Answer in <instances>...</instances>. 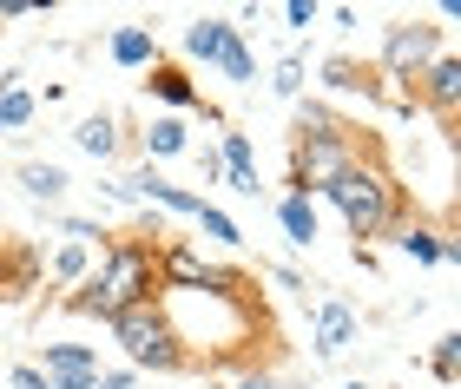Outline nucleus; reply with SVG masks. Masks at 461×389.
I'll return each mask as SVG.
<instances>
[{
  "mask_svg": "<svg viewBox=\"0 0 461 389\" xmlns=\"http://www.w3.org/2000/svg\"><path fill=\"white\" fill-rule=\"evenodd\" d=\"M310 343H317L323 363L343 357L349 343H356V311H349V303H337V297H323V303H317V330H310Z\"/></svg>",
  "mask_w": 461,
  "mask_h": 389,
  "instance_id": "obj_10",
  "label": "nucleus"
},
{
  "mask_svg": "<svg viewBox=\"0 0 461 389\" xmlns=\"http://www.w3.org/2000/svg\"><path fill=\"white\" fill-rule=\"evenodd\" d=\"M73 146L86 152V158H113V152H119V126H113V113L79 119V126H73Z\"/></svg>",
  "mask_w": 461,
  "mask_h": 389,
  "instance_id": "obj_14",
  "label": "nucleus"
},
{
  "mask_svg": "<svg viewBox=\"0 0 461 389\" xmlns=\"http://www.w3.org/2000/svg\"><path fill=\"white\" fill-rule=\"evenodd\" d=\"M395 251L415 258V264H448V258H455V244H448L442 231H422V224H409V231L395 238Z\"/></svg>",
  "mask_w": 461,
  "mask_h": 389,
  "instance_id": "obj_15",
  "label": "nucleus"
},
{
  "mask_svg": "<svg viewBox=\"0 0 461 389\" xmlns=\"http://www.w3.org/2000/svg\"><path fill=\"white\" fill-rule=\"evenodd\" d=\"M145 86H152L165 106H198V86H192L178 67H152V79H145Z\"/></svg>",
  "mask_w": 461,
  "mask_h": 389,
  "instance_id": "obj_18",
  "label": "nucleus"
},
{
  "mask_svg": "<svg viewBox=\"0 0 461 389\" xmlns=\"http://www.w3.org/2000/svg\"><path fill=\"white\" fill-rule=\"evenodd\" d=\"M277 218H284V238L297 244V251H310V244H317V198H303V192H284L277 198Z\"/></svg>",
  "mask_w": 461,
  "mask_h": 389,
  "instance_id": "obj_11",
  "label": "nucleus"
},
{
  "mask_svg": "<svg viewBox=\"0 0 461 389\" xmlns=\"http://www.w3.org/2000/svg\"><path fill=\"white\" fill-rule=\"evenodd\" d=\"M86 271H93V251H86V244H67V251L53 258V284H79Z\"/></svg>",
  "mask_w": 461,
  "mask_h": 389,
  "instance_id": "obj_20",
  "label": "nucleus"
},
{
  "mask_svg": "<svg viewBox=\"0 0 461 389\" xmlns=\"http://www.w3.org/2000/svg\"><path fill=\"white\" fill-rule=\"evenodd\" d=\"M435 59H442V33L429 20H395L383 33V73L389 79H422Z\"/></svg>",
  "mask_w": 461,
  "mask_h": 389,
  "instance_id": "obj_6",
  "label": "nucleus"
},
{
  "mask_svg": "<svg viewBox=\"0 0 461 389\" xmlns=\"http://www.w3.org/2000/svg\"><path fill=\"white\" fill-rule=\"evenodd\" d=\"M356 158H363V139H356L337 113H323V106H310L297 119V172H290V192H323L337 172H349Z\"/></svg>",
  "mask_w": 461,
  "mask_h": 389,
  "instance_id": "obj_2",
  "label": "nucleus"
},
{
  "mask_svg": "<svg viewBox=\"0 0 461 389\" xmlns=\"http://www.w3.org/2000/svg\"><path fill=\"white\" fill-rule=\"evenodd\" d=\"M330 86H337V93H363V67H356V59H330Z\"/></svg>",
  "mask_w": 461,
  "mask_h": 389,
  "instance_id": "obj_24",
  "label": "nucleus"
},
{
  "mask_svg": "<svg viewBox=\"0 0 461 389\" xmlns=\"http://www.w3.org/2000/svg\"><path fill=\"white\" fill-rule=\"evenodd\" d=\"M113 330H119V350H125V363H132V370H178V363H185L178 337H172V317L158 311V297H145V303H132V311H119Z\"/></svg>",
  "mask_w": 461,
  "mask_h": 389,
  "instance_id": "obj_4",
  "label": "nucleus"
},
{
  "mask_svg": "<svg viewBox=\"0 0 461 389\" xmlns=\"http://www.w3.org/2000/svg\"><path fill=\"white\" fill-rule=\"evenodd\" d=\"M67 185H73L67 166H47V158H27V166H20V192H27V198L59 204V198H67Z\"/></svg>",
  "mask_w": 461,
  "mask_h": 389,
  "instance_id": "obj_12",
  "label": "nucleus"
},
{
  "mask_svg": "<svg viewBox=\"0 0 461 389\" xmlns=\"http://www.w3.org/2000/svg\"><path fill=\"white\" fill-rule=\"evenodd\" d=\"M455 363H461V337H442V343L429 350V370L442 376V383H455Z\"/></svg>",
  "mask_w": 461,
  "mask_h": 389,
  "instance_id": "obj_22",
  "label": "nucleus"
},
{
  "mask_svg": "<svg viewBox=\"0 0 461 389\" xmlns=\"http://www.w3.org/2000/svg\"><path fill=\"white\" fill-rule=\"evenodd\" d=\"M158 277L172 284V291H212V297H244V284L218 271V264H204L192 244H165L158 251Z\"/></svg>",
  "mask_w": 461,
  "mask_h": 389,
  "instance_id": "obj_7",
  "label": "nucleus"
},
{
  "mask_svg": "<svg viewBox=\"0 0 461 389\" xmlns=\"http://www.w3.org/2000/svg\"><path fill=\"white\" fill-rule=\"evenodd\" d=\"M422 79H429V99H435V106H442V113L455 119V99H461V59H448V53H442V59H435V67H429Z\"/></svg>",
  "mask_w": 461,
  "mask_h": 389,
  "instance_id": "obj_17",
  "label": "nucleus"
},
{
  "mask_svg": "<svg viewBox=\"0 0 461 389\" xmlns=\"http://www.w3.org/2000/svg\"><path fill=\"white\" fill-rule=\"evenodd\" d=\"M198 224H204V238L212 244H244V231H238V218H224L212 198H204V212H198Z\"/></svg>",
  "mask_w": 461,
  "mask_h": 389,
  "instance_id": "obj_21",
  "label": "nucleus"
},
{
  "mask_svg": "<svg viewBox=\"0 0 461 389\" xmlns=\"http://www.w3.org/2000/svg\"><path fill=\"white\" fill-rule=\"evenodd\" d=\"M145 152H152V158L185 152V119H152V132H145Z\"/></svg>",
  "mask_w": 461,
  "mask_h": 389,
  "instance_id": "obj_19",
  "label": "nucleus"
},
{
  "mask_svg": "<svg viewBox=\"0 0 461 389\" xmlns=\"http://www.w3.org/2000/svg\"><path fill=\"white\" fill-rule=\"evenodd\" d=\"M93 389H132V370H99Z\"/></svg>",
  "mask_w": 461,
  "mask_h": 389,
  "instance_id": "obj_27",
  "label": "nucleus"
},
{
  "mask_svg": "<svg viewBox=\"0 0 461 389\" xmlns=\"http://www.w3.org/2000/svg\"><path fill=\"white\" fill-rule=\"evenodd\" d=\"M323 198H330V204L343 212V224H349L356 238H383L389 224H395V204H402V192H395V178H389L383 166H375L369 152L356 158L349 172H337V178H330V185H323Z\"/></svg>",
  "mask_w": 461,
  "mask_h": 389,
  "instance_id": "obj_3",
  "label": "nucleus"
},
{
  "mask_svg": "<svg viewBox=\"0 0 461 389\" xmlns=\"http://www.w3.org/2000/svg\"><path fill=\"white\" fill-rule=\"evenodd\" d=\"M185 53L204 59V67H218L224 79H238V86L258 79V59H250V47H244V27H230V20H218V14H204V20L185 27Z\"/></svg>",
  "mask_w": 461,
  "mask_h": 389,
  "instance_id": "obj_5",
  "label": "nucleus"
},
{
  "mask_svg": "<svg viewBox=\"0 0 461 389\" xmlns=\"http://www.w3.org/2000/svg\"><path fill=\"white\" fill-rule=\"evenodd\" d=\"M33 119V93L20 86V73H0V132H20Z\"/></svg>",
  "mask_w": 461,
  "mask_h": 389,
  "instance_id": "obj_16",
  "label": "nucleus"
},
{
  "mask_svg": "<svg viewBox=\"0 0 461 389\" xmlns=\"http://www.w3.org/2000/svg\"><path fill=\"white\" fill-rule=\"evenodd\" d=\"M270 93L297 99V93H303V59H277V73H270Z\"/></svg>",
  "mask_w": 461,
  "mask_h": 389,
  "instance_id": "obj_23",
  "label": "nucleus"
},
{
  "mask_svg": "<svg viewBox=\"0 0 461 389\" xmlns=\"http://www.w3.org/2000/svg\"><path fill=\"white\" fill-rule=\"evenodd\" d=\"M343 389H369V383H343Z\"/></svg>",
  "mask_w": 461,
  "mask_h": 389,
  "instance_id": "obj_29",
  "label": "nucleus"
},
{
  "mask_svg": "<svg viewBox=\"0 0 461 389\" xmlns=\"http://www.w3.org/2000/svg\"><path fill=\"white\" fill-rule=\"evenodd\" d=\"M284 20H290V27H310V20H317V0H290Z\"/></svg>",
  "mask_w": 461,
  "mask_h": 389,
  "instance_id": "obj_26",
  "label": "nucleus"
},
{
  "mask_svg": "<svg viewBox=\"0 0 461 389\" xmlns=\"http://www.w3.org/2000/svg\"><path fill=\"white\" fill-rule=\"evenodd\" d=\"M113 67H158L152 27H119V33H113Z\"/></svg>",
  "mask_w": 461,
  "mask_h": 389,
  "instance_id": "obj_13",
  "label": "nucleus"
},
{
  "mask_svg": "<svg viewBox=\"0 0 461 389\" xmlns=\"http://www.w3.org/2000/svg\"><path fill=\"white\" fill-rule=\"evenodd\" d=\"M218 166H224V192H238V198H258V146H250L244 132H224V146H218Z\"/></svg>",
  "mask_w": 461,
  "mask_h": 389,
  "instance_id": "obj_9",
  "label": "nucleus"
},
{
  "mask_svg": "<svg viewBox=\"0 0 461 389\" xmlns=\"http://www.w3.org/2000/svg\"><path fill=\"white\" fill-rule=\"evenodd\" d=\"M33 370L47 376V389H93L99 383V350H86V343H47Z\"/></svg>",
  "mask_w": 461,
  "mask_h": 389,
  "instance_id": "obj_8",
  "label": "nucleus"
},
{
  "mask_svg": "<svg viewBox=\"0 0 461 389\" xmlns=\"http://www.w3.org/2000/svg\"><path fill=\"white\" fill-rule=\"evenodd\" d=\"M238 389H284V383H277V376H244Z\"/></svg>",
  "mask_w": 461,
  "mask_h": 389,
  "instance_id": "obj_28",
  "label": "nucleus"
},
{
  "mask_svg": "<svg viewBox=\"0 0 461 389\" xmlns=\"http://www.w3.org/2000/svg\"><path fill=\"white\" fill-rule=\"evenodd\" d=\"M7 383H14V389H47V376H40L33 363H14V376H7Z\"/></svg>",
  "mask_w": 461,
  "mask_h": 389,
  "instance_id": "obj_25",
  "label": "nucleus"
},
{
  "mask_svg": "<svg viewBox=\"0 0 461 389\" xmlns=\"http://www.w3.org/2000/svg\"><path fill=\"white\" fill-rule=\"evenodd\" d=\"M152 284H158V258L145 251V244H106L73 303H79L86 317H106V323H113L119 311H132V303L152 297Z\"/></svg>",
  "mask_w": 461,
  "mask_h": 389,
  "instance_id": "obj_1",
  "label": "nucleus"
}]
</instances>
